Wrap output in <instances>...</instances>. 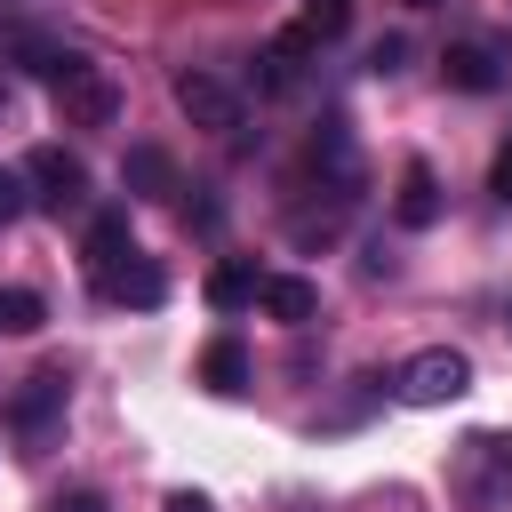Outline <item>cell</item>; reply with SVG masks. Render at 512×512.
Segmentation results:
<instances>
[{"label":"cell","mask_w":512,"mask_h":512,"mask_svg":"<svg viewBox=\"0 0 512 512\" xmlns=\"http://www.w3.org/2000/svg\"><path fill=\"white\" fill-rule=\"evenodd\" d=\"M88 280H96V296L104 304H136V312H152L160 296H168V280H160V264L152 256H112V264H88Z\"/></svg>","instance_id":"cell-7"},{"label":"cell","mask_w":512,"mask_h":512,"mask_svg":"<svg viewBox=\"0 0 512 512\" xmlns=\"http://www.w3.org/2000/svg\"><path fill=\"white\" fill-rule=\"evenodd\" d=\"M136 240H128V208H96L88 216V264H112V256H128Z\"/></svg>","instance_id":"cell-16"},{"label":"cell","mask_w":512,"mask_h":512,"mask_svg":"<svg viewBox=\"0 0 512 512\" xmlns=\"http://www.w3.org/2000/svg\"><path fill=\"white\" fill-rule=\"evenodd\" d=\"M272 320H288V328H312V312H320V288L312 280H296V272H264V296H256Z\"/></svg>","instance_id":"cell-11"},{"label":"cell","mask_w":512,"mask_h":512,"mask_svg":"<svg viewBox=\"0 0 512 512\" xmlns=\"http://www.w3.org/2000/svg\"><path fill=\"white\" fill-rule=\"evenodd\" d=\"M296 64H304V48L280 32L272 48H256V88H264V96H288V88H296Z\"/></svg>","instance_id":"cell-15"},{"label":"cell","mask_w":512,"mask_h":512,"mask_svg":"<svg viewBox=\"0 0 512 512\" xmlns=\"http://www.w3.org/2000/svg\"><path fill=\"white\" fill-rule=\"evenodd\" d=\"M200 384H208V392H224V400H232V392H248V344H240V336H216V344L200 352Z\"/></svg>","instance_id":"cell-12"},{"label":"cell","mask_w":512,"mask_h":512,"mask_svg":"<svg viewBox=\"0 0 512 512\" xmlns=\"http://www.w3.org/2000/svg\"><path fill=\"white\" fill-rule=\"evenodd\" d=\"M448 488L464 496V504H504L512 496V440L504 432H472L464 448H456V472H448Z\"/></svg>","instance_id":"cell-4"},{"label":"cell","mask_w":512,"mask_h":512,"mask_svg":"<svg viewBox=\"0 0 512 512\" xmlns=\"http://www.w3.org/2000/svg\"><path fill=\"white\" fill-rule=\"evenodd\" d=\"M400 56H408L400 40H376V56H368V72H384V80H392V72H400Z\"/></svg>","instance_id":"cell-22"},{"label":"cell","mask_w":512,"mask_h":512,"mask_svg":"<svg viewBox=\"0 0 512 512\" xmlns=\"http://www.w3.org/2000/svg\"><path fill=\"white\" fill-rule=\"evenodd\" d=\"M32 208V184H24V168H0V224H16Z\"/></svg>","instance_id":"cell-18"},{"label":"cell","mask_w":512,"mask_h":512,"mask_svg":"<svg viewBox=\"0 0 512 512\" xmlns=\"http://www.w3.org/2000/svg\"><path fill=\"white\" fill-rule=\"evenodd\" d=\"M24 184H32V208H48V216H80L88 208V168L64 144H40L24 160Z\"/></svg>","instance_id":"cell-5"},{"label":"cell","mask_w":512,"mask_h":512,"mask_svg":"<svg viewBox=\"0 0 512 512\" xmlns=\"http://www.w3.org/2000/svg\"><path fill=\"white\" fill-rule=\"evenodd\" d=\"M160 512H216V504H208L200 488H168V496H160Z\"/></svg>","instance_id":"cell-21"},{"label":"cell","mask_w":512,"mask_h":512,"mask_svg":"<svg viewBox=\"0 0 512 512\" xmlns=\"http://www.w3.org/2000/svg\"><path fill=\"white\" fill-rule=\"evenodd\" d=\"M256 296H264V272H256V264H216V272H208V304H216V312H240V304H256Z\"/></svg>","instance_id":"cell-14"},{"label":"cell","mask_w":512,"mask_h":512,"mask_svg":"<svg viewBox=\"0 0 512 512\" xmlns=\"http://www.w3.org/2000/svg\"><path fill=\"white\" fill-rule=\"evenodd\" d=\"M408 8H432V0H408Z\"/></svg>","instance_id":"cell-24"},{"label":"cell","mask_w":512,"mask_h":512,"mask_svg":"<svg viewBox=\"0 0 512 512\" xmlns=\"http://www.w3.org/2000/svg\"><path fill=\"white\" fill-rule=\"evenodd\" d=\"M440 80H448V88H464V96H496V88H504V64H496V48L464 40V48H448V56H440Z\"/></svg>","instance_id":"cell-9"},{"label":"cell","mask_w":512,"mask_h":512,"mask_svg":"<svg viewBox=\"0 0 512 512\" xmlns=\"http://www.w3.org/2000/svg\"><path fill=\"white\" fill-rule=\"evenodd\" d=\"M120 184H128L136 200H168V192H176V160H168L160 144H128V160H120Z\"/></svg>","instance_id":"cell-10"},{"label":"cell","mask_w":512,"mask_h":512,"mask_svg":"<svg viewBox=\"0 0 512 512\" xmlns=\"http://www.w3.org/2000/svg\"><path fill=\"white\" fill-rule=\"evenodd\" d=\"M48 104H56L64 128H112L120 120V80L104 64H88V56L64 48V64L48 72Z\"/></svg>","instance_id":"cell-1"},{"label":"cell","mask_w":512,"mask_h":512,"mask_svg":"<svg viewBox=\"0 0 512 512\" xmlns=\"http://www.w3.org/2000/svg\"><path fill=\"white\" fill-rule=\"evenodd\" d=\"M56 512H112L96 488H72V496H56Z\"/></svg>","instance_id":"cell-23"},{"label":"cell","mask_w":512,"mask_h":512,"mask_svg":"<svg viewBox=\"0 0 512 512\" xmlns=\"http://www.w3.org/2000/svg\"><path fill=\"white\" fill-rule=\"evenodd\" d=\"M392 224H400V232H432V224H440V176H432L424 160H408V168H400V192H392Z\"/></svg>","instance_id":"cell-8"},{"label":"cell","mask_w":512,"mask_h":512,"mask_svg":"<svg viewBox=\"0 0 512 512\" xmlns=\"http://www.w3.org/2000/svg\"><path fill=\"white\" fill-rule=\"evenodd\" d=\"M40 320H48V304L32 288H0V336H32Z\"/></svg>","instance_id":"cell-17"},{"label":"cell","mask_w":512,"mask_h":512,"mask_svg":"<svg viewBox=\"0 0 512 512\" xmlns=\"http://www.w3.org/2000/svg\"><path fill=\"white\" fill-rule=\"evenodd\" d=\"M344 24H352V0H304V16L288 24V40L312 56V48H328V40H344Z\"/></svg>","instance_id":"cell-13"},{"label":"cell","mask_w":512,"mask_h":512,"mask_svg":"<svg viewBox=\"0 0 512 512\" xmlns=\"http://www.w3.org/2000/svg\"><path fill=\"white\" fill-rule=\"evenodd\" d=\"M64 400H72V376H64V368H32V376L8 392V432L40 456V448L56 440V424H64Z\"/></svg>","instance_id":"cell-3"},{"label":"cell","mask_w":512,"mask_h":512,"mask_svg":"<svg viewBox=\"0 0 512 512\" xmlns=\"http://www.w3.org/2000/svg\"><path fill=\"white\" fill-rule=\"evenodd\" d=\"M176 112L192 128H208V136H232L240 128V88L216 80V72H176Z\"/></svg>","instance_id":"cell-6"},{"label":"cell","mask_w":512,"mask_h":512,"mask_svg":"<svg viewBox=\"0 0 512 512\" xmlns=\"http://www.w3.org/2000/svg\"><path fill=\"white\" fill-rule=\"evenodd\" d=\"M32 16H40V0H0V24H8V40H16V32H32Z\"/></svg>","instance_id":"cell-19"},{"label":"cell","mask_w":512,"mask_h":512,"mask_svg":"<svg viewBox=\"0 0 512 512\" xmlns=\"http://www.w3.org/2000/svg\"><path fill=\"white\" fill-rule=\"evenodd\" d=\"M464 384H472V360H464L456 344H424V352H408L400 376H392V392H400L408 408H448V400H464Z\"/></svg>","instance_id":"cell-2"},{"label":"cell","mask_w":512,"mask_h":512,"mask_svg":"<svg viewBox=\"0 0 512 512\" xmlns=\"http://www.w3.org/2000/svg\"><path fill=\"white\" fill-rule=\"evenodd\" d=\"M488 192H496V200H504V208H512V144H504V152H496V168H488Z\"/></svg>","instance_id":"cell-20"}]
</instances>
